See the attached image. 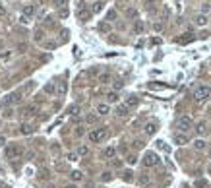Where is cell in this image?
<instances>
[{
	"label": "cell",
	"mask_w": 211,
	"mask_h": 188,
	"mask_svg": "<svg viewBox=\"0 0 211 188\" xmlns=\"http://www.w3.org/2000/svg\"><path fill=\"white\" fill-rule=\"evenodd\" d=\"M192 97H194V101H198V103L207 101V99H211V87H207V85H198L196 89H194Z\"/></svg>",
	"instance_id": "6da1fadb"
},
{
	"label": "cell",
	"mask_w": 211,
	"mask_h": 188,
	"mask_svg": "<svg viewBox=\"0 0 211 188\" xmlns=\"http://www.w3.org/2000/svg\"><path fill=\"white\" fill-rule=\"evenodd\" d=\"M192 117H188V114H182V117H178L176 118V130L178 132H182V134H186L192 130Z\"/></svg>",
	"instance_id": "7a4b0ae2"
},
{
	"label": "cell",
	"mask_w": 211,
	"mask_h": 188,
	"mask_svg": "<svg viewBox=\"0 0 211 188\" xmlns=\"http://www.w3.org/2000/svg\"><path fill=\"white\" fill-rule=\"evenodd\" d=\"M107 136H109V130L107 128H95V130L89 132V142H91V144H99V142H103Z\"/></svg>",
	"instance_id": "3957f363"
},
{
	"label": "cell",
	"mask_w": 211,
	"mask_h": 188,
	"mask_svg": "<svg viewBox=\"0 0 211 188\" xmlns=\"http://www.w3.org/2000/svg\"><path fill=\"white\" fill-rule=\"evenodd\" d=\"M19 101H22V95H19V93H10L8 97L2 99L0 109H2V107H12V105H16V103H19Z\"/></svg>",
	"instance_id": "277c9868"
},
{
	"label": "cell",
	"mask_w": 211,
	"mask_h": 188,
	"mask_svg": "<svg viewBox=\"0 0 211 188\" xmlns=\"http://www.w3.org/2000/svg\"><path fill=\"white\" fill-rule=\"evenodd\" d=\"M159 163V157H157V153H153V151H147L145 157H144V165L145 167H155Z\"/></svg>",
	"instance_id": "5b68a950"
},
{
	"label": "cell",
	"mask_w": 211,
	"mask_h": 188,
	"mask_svg": "<svg viewBox=\"0 0 211 188\" xmlns=\"http://www.w3.org/2000/svg\"><path fill=\"white\" fill-rule=\"evenodd\" d=\"M172 140H175V144H176V145H184V144H188V136H186V134H182V132H176L175 136H172Z\"/></svg>",
	"instance_id": "8992f818"
},
{
	"label": "cell",
	"mask_w": 211,
	"mask_h": 188,
	"mask_svg": "<svg viewBox=\"0 0 211 188\" xmlns=\"http://www.w3.org/2000/svg\"><path fill=\"white\" fill-rule=\"evenodd\" d=\"M4 153H6V157H8V159H12V157H16V155L19 153V149H18V145H6Z\"/></svg>",
	"instance_id": "52a82bcc"
},
{
	"label": "cell",
	"mask_w": 211,
	"mask_h": 188,
	"mask_svg": "<svg viewBox=\"0 0 211 188\" xmlns=\"http://www.w3.org/2000/svg\"><path fill=\"white\" fill-rule=\"evenodd\" d=\"M114 155H116V148H114V145H109V148L103 149V157L105 159H112Z\"/></svg>",
	"instance_id": "ba28073f"
},
{
	"label": "cell",
	"mask_w": 211,
	"mask_h": 188,
	"mask_svg": "<svg viewBox=\"0 0 211 188\" xmlns=\"http://www.w3.org/2000/svg\"><path fill=\"white\" fill-rule=\"evenodd\" d=\"M35 14H37V8L33 6V4H25V6H23V16H27V18H33Z\"/></svg>",
	"instance_id": "9c48e42d"
},
{
	"label": "cell",
	"mask_w": 211,
	"mask_h": 188,
	"mask_svg": "<svg viewBox=\"0 0 211 188\" xmlns=\"http://www.w3.org/2000/svg\"><path fill=\"white\" fill-rule=\"evenodd\" d=\"M97 113L101 114V117H107V114L110 113V107L107 105V103H99L97 105Z\"/></svg>",
	"instance_id": "30bf717a"
},
{
	"label": "cell",
	"mask_w": 211,
	"mask_h": 188,
	"mask_svg": "<svg viewBox=\"0 0 211 188\" xmlns=\"http://www.w3.org/2000/svg\"><path fill=\"white\" fill-rule=\"evenodd\" d=\"M144 130H145V134H147V136H153V134L157 132V124H155V122H147Z\"/></svg>",
	"instance_id": "8fae6325"
},
{
	"label": "cell",
	"mask_w": 211,
	"mask_h": 188,
	"mask_svg": "<svg viewBox=\"0 0 211 188\" xmlns=\"http://www.w3.org/2000/svg\"><path fill=\"white\" fill-rule=\"evenodd\" d=\"M45 93H49V95H54V93H56V83H54V82H49V83L45 85Z\"/></svg>",
	"instance_id": "7c38bea8"
},
{
	"label": "cell",
	"mask_w": 211,
	"mask_h": 188,
	"mask_svg": "<svg viewBox=\"0 0 211 188\" xmlns=\"http://www.w3.org/2000/svg\"><path fill=\"white\" fill-rule=\"evenodd\" d=\"M118 99H120V95H118L116 91H109V93H107V101H109V103H116Z\"/></svg>",
	"instance_id": "4fadbf2b"
},
{
	"label": "cell",
	"mask_w": 211,
	"mask_h": 188,
	"mask_svg": "<svg viewBox=\"0 0 211 188\" xmlns=\"http://www.w3.org/2000/svg\"><path fill=\"white\" fill-rule=\"evenodd\" d=\"M196 132H198L199 136H203L205 132H207V124H205V122H198V124H196Z\"/></svg>",
	"instance_id": "5bb4252c"
},
{
	"label": "cell",
	"mask_w": 211,
	"mask_h": 188,
	"mask_svg": "<svg viewBox=\"0 0 211 188\" xmlns=\"http://www.w3.org/2000/svg\"><path fill=\"white\" fill-rule=\"evenodd\" d=\"M194 148L202 151V149H205V148H207V142H205V140H202V138H199V140H196V142H194Z\"/></svg>",
	"instance_id": "9a60e30c"
},
{
	"label": "cell",
	"mask_w": 211,
	"mask_h": 188,
	"mask_svg": "<svg viewBox=\"0 0 211 188\" xmlns=\"http://www.w3.org/2000/svg\"><path fill=\"white\" fill-rule=\"evenodd\" d=\"M136 105H138V97H136V95H130L128 99H126V107H136Z\"/></svg>",
	"instance_id": "2e32d148"
},
{
	"label": "cell",
	"mask_w": 211,
	"mask_h": 188,
	"mask_svg": "<svg viewBox=\"0 0 211 188\" xmlns=\"http://www.w3.org/2000/svg\"><path fill=\"white\" fill-rule=\"evenodd\" d=\"M205 23H207V16H205V14L196 16V25H205Z\"/></svg>",
	"instance_id": "e0dca14e"
},
{
	"label": "cell",
	"mask_w": 211,
	"mask_h": 188,
	"mask_svg": "<svg viewBox=\"0 0 211 188\" xmlns=\"http://www.w3.org/2000/svg\"><path fill=\"white\" fill-rule=\"evenodd\" d=\"M33 126L31 124H22V134H25V136H29V134H33Z\"/></svg>",
	"instance_id": "ac0fdd59"
},
{
	"label": "cell",
	"mask_w": 211,
	"mask_h": 188,
	"mask_svg": "<svg viewBox=\"0 0 211 188\" xmlns=\"http://www.w3.org/2000/svg\"><path fill=\"white\" fill-rule=\"evenodd\" d=\"M70 176H72V180H74V182H78V180H81V179H83V173H81V171H72V175H70Z\"/></svg>",
	"instance_id": "d6986e66"
},
{
	"label": "cell",
	"mask_w": 211,
	"mask_h": 188,
	"mask_svg": "<svg viewBox=\"0 0 211 188\" xmlns=\"http://www.w3.org/2000/svg\"><path fill=\"white\" fill-rule=\"evenodd\" d=\"M101 10H103V2H101V0H99V2H93V6H91V12L93 14L101 12Z\"/></svg>",
	"instance_id": "ffe728a7"
},
{
	"label": "cell",
	"mask_w": 211,
	"mask_h": 188,
	"mask_svg": "<svg viewBox=\"0 0 211 188\" xmlns=\"http://www.w3.org/2000/svg\"><path fill=\"white\" fill-rule=\"evenodd\" d=\"M116 114H118V117H126V114H128V107H126V105H120V107L116 109Z\"/></svg>",
	"instance_id": "44dd1931"
},
{
	"label": "cell",
	"mask_w": 211,
	"mask_h": 188,
	"mask_svg": "<svg viewBox=\"0 0 211 188\" xmlns=\"http://www.w3.org/2000/svg\"><path fill=\"white\" fill-rule=\"evenodd\" d=\"M110 82V74H107V72H103L101 76H99V83H109Z\"/></svg>",
	"instance_id": "7402d4cb"
},
{
	"label": "cell",
	"mask_w": 211,
	"mask_h": 188,
	"mask_svg": "<svg viewBox=\"0 0 211 188\" xmlns=\"http://www.w3.org/2000/svg\"><path fill=\"white\" fill-rule=\"evenodd\" d=\"M76 153L80 155V157H81V155H87V153H89V148H87V145H80V148H78V151H76Z\"/></svg>",
	"instance_id": "603a6c76"
},
{
	"label": "cell",
	"mask_w": 211,
	"mask_h": 188,
	"mask_svg": "<svg viewBox=\"0 0 211 188\" xmlns=\"http://www.w3.org/2000/svg\"><path fill=\"white\" fill-rule=\"evenodd\" d=\"M78 16H80L83 22H85V19L89 18V12H85V10H78Z\"/></svg>",
	"instance_id": "cb8c5ba5"
},
{
	"label": "cell",
	"mask_w": 211,
	"mask_h": 188,
	"mask_svg": "<svg viewBox=\"0 0 211 188\" xmlns=\"http://www.w3.org/2000/svg\"><path fill=\"white\" fill-rule=\"evenodd\" d=\"M78 157H80L78 153H68V155H66V159H68V161H78Z\"/></svg>",
	"instance_id": "d4e9b609"
},
{
	"label": "cell",
	"mask_w": 211,
	"mask_h": 188,
	"mask_svg": "<svg viewBox=\"0 0 211 188\" xmlns=\"http://www.w3.org/2000/svg\"><path fill=\"white\" fill-rule=\"evenodd\" d=\"M114 18H116V12H114V10H110V12H109V16H107V19H109V22H112Z\"/></svg>",
	"instance_id": "484cf974"
},
{
	"label": "cell",
	"mask_w": 211,
	"mask_h": 188,
	"mask_svg": "<svg viewBox=\"0 0 211 188\" xmlns=\"http://www.w3.org/2000/svg\"><path fill=\"white\" fill-rule=\"evenodd\" d=\"M202 12H203V14L211 12V4H203V6H202Z\"/></svg>",
	"instance_id": "4316f807"
},
{
	"label": "cell",
	"mask_w": 211,
	"mask_h": 188,
	"mask_svg": "<svg viewBox=\"0 0 211 188\" xmlns=\"http://www.w3.org/2000/svg\"><path fill=\"white\" fill-rule=\"evenodd\" d=\"M52 2H54V6L62 8V6H64V2H66V0H52Z\"/></svg>",
	"instance_id": "83f0119b"
},
{
	"label": "cell",
	"mask_w": 211,
	"mask_h": 188,
	"mask_svg": "<svg viewBox=\"0 0 211 188\" xmlns=\"http://www.w3.org/2000/svg\"><path fill=\"white\" fill-rule=\"evenodd\" d=\"M58 16H60V18H66V16H68V10H66V8H60Z\"/></svg>",
	"instance_id": "f1b7e54d"
},
{
	"label": "cell",
	"mask_w": 211,
	"mask_h": 188,
	"mask_svg": "<svg viewBox=\"0 0 211 188\" xmlns=\"http://www.w3.org/2000/svg\"><path fill=\"white\" fill-rule=\"evenodd\" d=\"M19 22H22L23 25H27V23H29V18H27V16H22V18H19Z\"/></svg>",
	"instance_id": "f546056e"
},
{
	"label": "cell",
	"mask_w": 211,
	"mask_h": 188,
	"mask_svg": "<svg viewBox=\"0 0 211 188\" xmlns=\"http://www.w3.org/2000/svg\"><path fill=\"white\" fill-rule=\"evenodd\" d=\"M35 39H37V41L43 39V31H37V33H35Z\"/></svg>",
	"instance_id": "4dcf8cb0"
},
{
	"label": "cell",
	"mask_w": 211,
	"mask_h": 188,
	"mask_svg": "<svg viewBox=\"0 0 211 188\" xmlns=\"http://www.w3.org/2000/svg\"><path fill=\"white\" fill-rule=\"evenodd\" d=\"M103 180H110V173H103Z\"/></svg>",
	"instance_id": "1f68e13d"
},
{
	"label": "cell",
	"mask_w": 211,
	"mask_h": 188,
	"mask_svg": "<svg viewBox=\"0 0 211 188\" xmlns=\"http://www.w3.org/2000/svg\"><path fill=\"white\" fill-rule=\"evenodd\" d=\"M128 16L130 18H136V10H128Z\"/></svg>",
	"instance_id": "d6a6232c"
},
{
	"label": "cell",
	"mask_w": 211,
	"mask_h": 188,
	"mask_svg": "<svg viewBox=\"0 0 211 188\" xmlns=\"http://www.w3.org/2000/svg\"><path fill=\"white\" fill-rule=\"evenodd\" d=\"M4 14H6V8H4L2 4H0V16H4Z\"/></svg>",
	"instance_id": "836d02e7"
},
{
	"label": "cell",
	"mask_w": 211,
	"mask_h": 188,
	"mask_svg": "<svg viewBox=\"0 0 211 188\" xmlns=\"http://www.w3.org/2000/svg\"><path fill=\"white\" fill-rule=\"evenodd\" d=\"M64 188H78V186H76V184H66Z\"/></svg>",
	"instance_id": "e575fe53"
},
{
	"label": "cell",
	"mask_w": 211,
	"mask_h": 188,
	"mask_svg": "<svg viewBox=\"0 0 211 188\" xmlns=\"http://www.w3.org/2000/svg\"><path fill=\"white\" fill-rule=\"evenodd\" d=\"M209 157H211V149H209Z\"/></svg>",
	"instance_id": "d590c367"
}]
</instances>
